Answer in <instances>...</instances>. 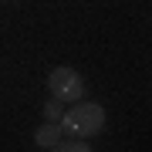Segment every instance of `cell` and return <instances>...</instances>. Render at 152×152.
Masks as SVG:
<instances>
[{
	"instance_id": "7a4b0ae2",
	"label": "cell",
	"mask_w": 152,
	"mask_h": 152,
	"mask_svg": "<svg viewBox=\"0 0 152 152\" xmlns=\"http://www.w3.org/2000/svg\"><path fill=\"white\" fill-rule=\"evenodd\" d=\"M48 88H51V95L58 98V102H81L85 91H88V85H85V78L78 75L75 68H68V64H61L51 71V78H48Z\"/></svg>"
},
{
	"instance_id": "277c9868",
	"label": "cell",
	"mask_w": 152,
	"mask_h": 152,
	"mask_svg": "<svg viewBox=\"0 0 152 152\" xmlns=\"http://www.w3.org/2000/svg\"><path fill=\"white\" fill-rule=\"evenodd\" d=\"M51 152H91V145H88V139H71V142H58Z\"/></svg>"
},
{
	"instance_id": "6da1fadb",
	"label": "cell",
	"mask_w": 152,
	"mask_h": 152,
	"mask_svg": "<svg viewBox=\"0 0 152 152\" xmlns=\"http://www.w3.org/2000/svg\"><path fill=\"white\" fill-rule=\"evenodd\" d=\"M61 129L64 135L75 139H91L105 129V108L98 102H71V108H64V118H61Z\"/></svg>"
},
{
	"instance_id": "5b68a950",
	"label": "cell",
	"mask_w": 152,
	"mask_h": 152,
	"mask_svg": "<svg viewBox=\"0 0 152 152\" xmlns=\"http://www.w3.org/2000/svg\"><path fill=\"white\" fill-rule=\"evenodd\" d=\"M61 118H64V102L51 98V102L44 105V122H61Z\"/></svg>"
},
{
	"instance_id": "3957f363",
	"label": "cell",
	"mask_w": 152,
	"mask_h": 152,
	"mask_svg": "<svg viewBox=\"0 0 152 152\" xmlns=\"http://www.w3.org/2000/svg\"><path fill=\"white\" fill-rule=\"evenodd\" d=\"M61 139H64V129H61V122H44L41 129L34 132V142H37L41 149H54Z\"/></svg>"
}]
</instances>
